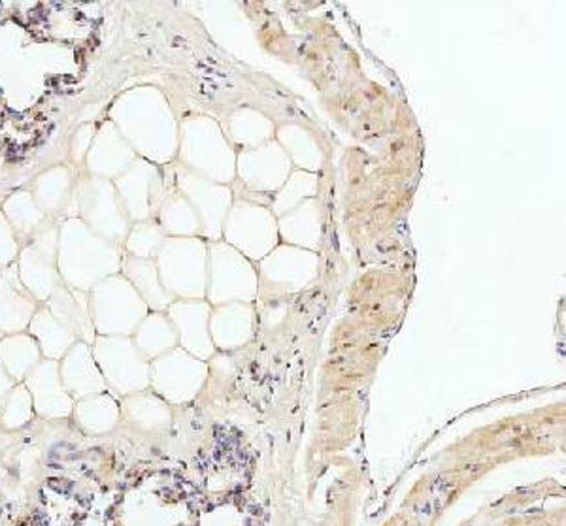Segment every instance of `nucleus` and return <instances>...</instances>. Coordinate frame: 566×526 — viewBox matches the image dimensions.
<instances>
[{"mask_svg": "<svg viewBox=\"0 0 566 526\" xmlns=\"http://www.w3.org/2000/svg\"><path fill=\"white\" fill-rule=\"evenodd\" d=\"M221 238L253 263L263 261L280 245L277 218L272 213L271 199L245 191L242 197L234 194Z\"/></svg>", "mask_w": 566, "mask_h": 526, "instance_id": "obj_1", "label": "nucleus"}, {"mask_svg": "<svg viewBox=\"0 0 566 526\" xmlns=\"http://www.w3.org/2000/svg\"><path fill=\"white\" fill-rule=\"evenodd\" d=\"M207 285L216 304H251L261 291L258 264L226 242H213L208 250Z\"/></svg>", "mask_w": 566, "mask_h": 526, "instance_id": "obj_2", "label": "nucleus"}, {"mask_svg": "<svg viewBox=\"0 0 566 526\" xmlns=\"http://www.w3.org/2000/svg\"><path fill=\"white\" fill-rule=\"evenodd\" d=\"M259 285L277 293H298L308 290L317 280V251L280 244L258 263Z\"/></svg>", "mask_w": 566, "mask_h": 526, "instance_id": "obj_3", "label": "nucleus"}, {"mask_svg": "<svg viewBox=\"0 0 566 526\" xmlns=\"http://www.w3.org/2000/svg\"><path fill=\"white\" fill-rule=\"evenodd\" d=\"M293 162L276 140L269 141L255 149L239 151L237 157V178L242 191L272 199L290 180Z\"/></svg>", "mask_w": 566, "mask_h": 526, "instance_id": "obj_4", "label": "nucleus"}, {"mask_svg": "<svg viewBox=\"0 0 566 526\" xmlns=\"http://www.w3.org/2000/svg\"><path fill=\"white\" fill-rule=\"evenodd\" d=\"M191 200L195 208L199 210L200 223L202 231L212 242L221 240L223 234V225H226L227 213L231 210L234 202V191L231 186L216 183L212 180L197 178L191 176Z\"/></svg>", "mask_w": 566, "mask_h": 526, "instance_id": "obj_5", "label": "nucleus"}, {"mask_svg": "<svg viewBox=\"0 0 566 526\" xmlns=\"http://www.w3.org/2000/svg\"><path fill=\"white\" fill-rule=\"evenodd\" d=\"M280 244L316 251L323 238V210L319 200H304L295 210L277 218Z\"/></svg>", "mask_w": 566, "mask_h": 526, "instance_id": "obj_6", "label": "nucleus"}, {"mask_svg": "<svg viewBox=\"0 0 566 526\" xmlns=\"http://www.w3.org/2000/svg\"><path fill=\"white\" fill-rule=\"evenodd\" d=\"M274 140L282 146L295 170L317 173L325 165V151L316 135L296 123H283Z\"/></svg>", "mask_w": 566, "mask_h": 526, "instance_id": "obj_7", "label": "nucleus"}, {"mask_svg": "<svg viewBox=\"0 0 566 526\" xmlns=\"http://www.w3.org/2000/svg\"><path fill=\"white\" fill-rule=\"evenodd\" d=\"M276 127L271 117L264 116L259 109L239 108L229 119V141L239 151L255 149L274 140Z\"/></svg>", "mask_w": 566, "mask_h": 526, "instance_id": "obj_8", "label": "nucleus"}, {"mask_svg": "<svg viewBox=\"0 0 566 526\" xmlns=\"http://www.w3.org/2000/svg\"><path fill=\"white\" fill-rule=\"evenodd\" d=\"M319 178L317 173L293 170L290 180L283 183L276 194H272L271 210L276 218L295 210L296 206L303 204L304 200L317 199Z\"/></svg>", "mask_w": 566, "mask_h": 526, "instance_id": "obj_9", "label": "nucleus"}]
</instances>
